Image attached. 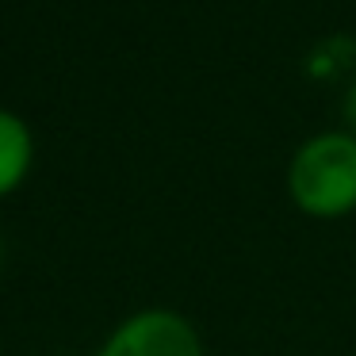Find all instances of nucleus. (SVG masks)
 Masks as SVG:
<instances>
[{
  "mask_svg": "<svg viewBox=\"0 0 356 356\" xmlns=\"http://www.w3.org/2000/svg\"><path fill=\"white\" fill-rule=\"evenodd\" d=\"M287 192L310 218H341L356 211V134L325 131L302 142L287 165Z\"/></svg>",
  "mask_w": 356,
  "mask_h": 356,
  "instance_id": "nucleus-1",
  "label": "nucleus"
},
{
  "mask_svg": "<svg viewBox=\"0 0 356 356\" xmlns=\"http://www.w3.org/2000/svg\"><path fill=\"white\" fill-rule=\"evenodd\" d=\"M100 356H203V345L177 310H138L104 341Z\"/></svg>",
  "mask_w": 356,
  "mask_h": 356,
  "instance_id": "nucleus-2",
  "label": "nucleus"
},
{
  "mask_svg": "<svg viewBox=\"0 0 356 356\" xmlns=\"http://www.w3.org/2000/svg\"><path fill=\"white\" fill-rule=\"evenodd\" d=\"M27 165H31V134H27L24 119L0 111V195L24 180Z\"/></svg>",
  "mask_w": 356,
  "mask_h": 356,
  "instance_id": "nucleus-3",
  "label": "nucleus"
},
{
  "mask_svg": "<svg viewBox=\"0 0 356 356\" xmlns=\"http://www.w3.org/2000/svg\"><path fill=\"white\" fill-rule=\"evenodd\" d=\"M345 123H348V131L356 134V81H353V88L345 92Z\"/></svg>",
  "mask_w": 356,
  "mask_h": 356,
  "instance_id": "nucleus-4",
  "label": "nucleus"
}]
</instances>
